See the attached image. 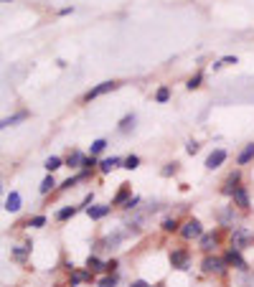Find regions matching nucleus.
<instances>
[{
	"mask_svg": "<svg viewBox=\"0 0 254 287\" xmlns=\"http://www.w3.org/2000/svg\"><path fill=\"white\" fill-rule=\"evenodd\" d=\"M221 66H224V64H221V58H219V61H214V64H211V69H214V71H219Z\"/></svg>",
	"mask_w": 254,
	"mask_h": 287,
	"instance_id": "obj_42",
	"label": "nucleus"
},
{
	"mask_svg": "<svg viewBox=\"0 0 254 287\" xmlns=\"http://www.w3.org/2000/svg\"><path fill=\"white\" fill-rule=\"evenodd\" d=\"M178 171H181V163H178V160H170V163H166V165L160 168V175H163V178H173Z\"/></svg>",
	"mask_w": 254,
	"mask_h": 287,
	"instance_id": "obj_28",
	"label": "nucleus"
},
{
	"mask_svg": "<svg viewBox=\"0 0 254 287\" xmlns=\"http://www.w3.org/2000/svg\"><path fill=\"white\" fill-rule=\"evenodd\" d=\"M127 239V231L125 229H114V231H110V234H104L102 239H97V244H94V252H102V249H117L122 241Z\"/></svg>",
	"mask_w": 254,
	"mask_h": 287,
	"instance_id": "obj_3",
	"label": "nucleus"
},
{
	"mask_svg": "<svg viewBox=\"0 0 254 287\" xmlns=\"http://www.w3.org/2000/svg\"><path fill=\"white\" fill-rule=\"evenodd\" d=\"M198 150H201V145H198L196 140H188V143H186V153H188V155H196Z\"/></svg>",
	"mask_w": 254,
	"mask_h": 287,
	"instance_id": "obj_38",
	"label": "nucleus"
},
{
	"mask_svg": "<svg viewBox=\"0 0 254 287\" xmlns=\"http://www.w3.org/2000/svg\"><path fill=\"white\" fill-rule=\"evenodd\" d=\"M56 186H58V183H56V178H54V173H49L46 178H43V180H41V186H38V193H41V196H49V193H51V191H54Z\"/></svg>",
	"mask_w": 254,
	"mask_h": 287,
	"instance_id": "obj_27",
	"label": "nucleus"
},
{
	"mask_svg": "<svg viewBox=\"0 0 254 287\" xmlns=\"http://www.w3.org/2000/svg\"><path fill=\"white\" fill-rule=\"evenodd\" d=\"M226 158H229V153L224 147H216V150H211V153H208V158H206V168L208 171H216V168H221L224 163H226Z\"/></svg>",
	"mask_w": 254,
	"mask_h": 287,
	"instance_id": "obj_13",
	"label": "nucleus"
},
{
	"mask_svg": "<svg viewBox=\"0 0 254 287\" xmlns=\"http://www.w3.org/2000/svg\"><path fill=\"white\" fill-rule=\"evenodd\" d=\"M122 160H125V158H117V155L102 158V160H99V173L107 175V173H112V171H117V168H122Z\"/></svg>",
	"mask_w": 254,
	"mask_h": 287,
	"instance_id": "obj_18",
	"label": "nucleus"
},
{
	"mask_svg": "<svg viewBox=\"0 0 254 287\" xmlns=\"http://www.w3.org/2000/svg\"><path fill=\"white\" fill-rule=\"evenodd\" d=\"M69 13H74V8H71V5H66V8H61V10H58V16H69Z\"/></svg>",
	"mask_w": 254,
	"mask_h": 287,
	"instance_id": "obj_41",
	"label": "nucleus"
},
{
	"mask_svg": "<svg viewBox=\"0 0 254 287\" xmlns=\"http://www.w3.org/2000/svg\"><path fill=\"white\" fill-rule=\"evenodd\" d=\"M92 282H97V277H94L92 269H86V267H74V269H69V287L92 285Z\"/></svg>",
	"mask_w": 254,
	"mask_h": 287,
	"instance_id": "obj_6",
	"label": "nucleus"
},
{
	"mask_svg": "<svg viewBox=\"0 0 254 287\" xmlns=\"http://www.w3.org/2000/svg\"><path fill=\"white\" fill-rule=\"evenodd\" d=\"M135 122H138V115H135V112H127V115L117 122V132H119V135H127L132 127H135Z\"/></svg>",
	"mask_w": 254,
	"mask_h": 287,
	"instance_id": "obj_21",
	"label": "nucleus"
},
{
	"mask_svg": "<svg viewBox=\"0 0 254 287\" xmlns=\"http://www.w3.org/2000/svg\"><path fill=\"white\" fill-rule=\"evenodd\" d=\"M224 259H226V264H229V269H236V272H249V262L244 259V254L239 252V249H234V247H229L226 252L221 254Z\"/></svg>",
	"mask_w": 254,
	"mask_h": 287,
	"instance_id": "obj_8",
	"label": "nucleus"
},
{
	"mask_svg": "<svg viewBox=\"0 0 254 287\" xmlns=\"http://www.w3.org/2000/svg\"><path fill=\"white\" fill-rule=\"evenodd\" d=\"M203 84V71H196V74H193V77L186 82V89H188V92H193V89H198Z\"/></svg>",
	"mask_w": 254,
	"mask_h": 287,
	"instance_id": "obj_33",
	"label": "nucleus"
},
{
	"mask_svg": "<svg viewBox=\"0 0 254 287\" xmlns=\"http://www.w3.org/2000/svg\"><path fill=\"white\" fill-rule=\"evenodd\" d=\"M168 99H170V86H166V84L158 86V92H155V102H158V104H166Z\"/></svg>",
	"mask_w": 254,
	"mask_h": 287,
	"instance_id": "obj_34",
	"label": "nucleus"
},
{
	"mask_svg": "<svg viewBox=\"0 0 254 287\" xmlns=\"http://www.w3.org/2000/svg\"><path fill=\"white\" fill-rule=\"evenodd\" d=\"M82 171H89V173L99 171V158H94V155H86V158H84V163H82Z\"/></svg>",
	"mask_w": 254,
	"mask_h": 287,
	"instance_id": "obj_32",
	"label": "nucleus"
},
{
	"mask_svg": "<svg viewBox=\"0 0 254 287\" xmlns=\"http://www.w3.org/2000/svg\"><path fill=\"white\" fill-rule=\"evenodd\" d=\"M231 206H236L239 211H249L252 201H249V188H247V186H239V188L234 191V196H231Z\"/></svg>",
	"mask_w": 254,
	"mask_h": 287,
	"instance_id": "obj_14",
	"label": "nucleus"
},
{
	"mask_svg": "<svg viewBox=\"0 0 254 287\" xmlns=\"http://www.w3.org/2000/svg\"><path fill=\"white\" fill-rule=\"evenodd\" d=\"M104 264H107V262L99 259L97 254H89V257H86V262H84V267H86V269H92L94 275H104Z\"/></svg>",
	"mask_w": 254,
	"mask_h": 287,
	"instance_id": "obj_23",
	"label": "nucleus"
},
{
	"mask_svg": "<svg viewBox=\"0 0 254 287\" xmlns=\"http://www.w3.org/2000/svg\"><path fill=\"white\" fill-rule=\"evenodd\" d=\"M181 221H178L175 216H168V219H163V224H160V231L163 234H178V231H181Z\"/></svg>",
	"mask_w": 254,
	"mask_h": 287,
	"instance_id": "obj_25",
	"label": "nucleus"
},
{
	"mask_svg": "<svg viewBox=\"0 0 254 287\" xmlns=\"http://www.w3.org/2000/svg\"><path fill=\"white\" fill-rule=\"evenodd\" d=\"M219 241H221V231L219 229H211V231H206L201 239H198V249L203 254H214V249L219 247Z\"/></svg>",
	"mask_w": 254,
	"mask_h": 287,
	"instance_id": "obj_10",
	"label": "nucleus"
},
{
	"mask_svg": "<svg viewBox=\"0 0 254 287\" xmlns=\"http://www.w3.org/2000/svg\"><path fill=\"white\" fill-rule=\"evenodd\" d=\"M46 216L43 214H36V216H28V221H26V226H31V229H43V226H46Z\"/></svg>",
	"mask_w": 254,
	"mask_h": 287,
	"instance_id": "obj_31",
	"label": "nucleus"
},
{
	"mask_svg": "<svg viewBox=\"0 0 254 287\" xmlns=\"http://www.w3.org/2000/svg\"><path fill=\"white\" fill-rule=\"evenodd\" d=\"M21 206H23L21 193H18V191H10V193H8V199H5V211H8V214H18Z\"/></svg>",
	"mask_w": 254,
	"mask_h": 287,
	"instance_id": "obj_20",
	"label": "nucleus"
},
{
	"mask_svg": "<svg viewBox=\"0 0 254 287\" xmlns=\"http://www.w3.org/2000/svg\"><path fill=\"white\" fill-rule=\"evenodd\" d=\"M229 244L239 252H244L249 247H254V231L247 229V226H234L231 234H229Z\"/></svg>",
	"mask_w": 254,
	"mask_h": 287,
	"instance_id": "obj_2",
	"label": "nucleus"
},
{
	"mask_svg": "<svg viewBox=\"0 0 254 287\" xmlns=\"http://www.w3.org/2000/svg\"><path fill=\"white\" fill-rule=\"evenodd\" d=\"M112 203H92L89 208H84V214L92 219V221H102V219H107L110 214H112Z\"/></svg>",
	"mask_w": 254,
	"mask_h": 287,
	"instance_id": "obj_11",
	"label": "nucleus"
},
{
	"mask_svg": "<svg viewBox=\"0 0 254 287\" xmlns=\"http://www.w3.org/2000/svg\"><path fill=\"white\" fill-rule=\"evenodd\" d=\"M84 158H86V155L82 153L79 147H71V150H69V155L64 158V163H66V168H71V171H82Z\"/></svg>",
	"mask_w": 254,
	"mask_h": 287,
	"instance_id": "obj_17",
	"label": "nucleus"
},
{
	"mask_svg": "<svg viewBox=\"0 0 254 287\" xmlns=\"http://www.w3.org/2000/svg\"><path fill=\"white\" fill-rule=\"evenodd\" d=\"M130 199H132V186H130V183H119V188H117V193L112 196V201H110V203H112L114 208H117V206L122 208Z\"/></svg>",
	"mask_w": 254,
	"mask_h": 287,
	"instance_id": "obj_16",
	"label": "nucleus"
},
{
	"mask_svg": "<svg viewBox=\"0 0 254 287\" xmlns=\"http://www.w3.org/2000/svg\"><path fill=\"white\" fill-rule=\"evenodd\" d=\"M140 201H142L140 196H132V199H130L122 208H125V211H138V208H140Z\"/></svg>",
	"mask_w": 254,
	"mask_h": 287,
	"instance_id": "obj_37",
	"label": "nucleus"
},
{
	"mask_svg": "<svg viewBox=\"0 0 254 287\" xmlns=\"http://www.w3.org/2000/svg\"><path fill=\"white\" fill-rule=\"evenodd\" d=\"M31 249H33V241L31 239H28L26 244H21V247H10V259L18 262V264H26V259L31 257Z\"/></svg>",
	"mask_w": 254,
	"mask_h": 287,
	"instance_id": "obj_15",
	"label": "nucleus"
},
{
	"mask_svg": "<svg viewBox=\"0 0 254 287\" xmlns=\"http://www.w3.org/2000/svg\"><path fill=\"white\" fill-rule=\"evenodd\" d=\"M3 3H10V0H3Z\"/></svg>",
	"mask_w": 254,
	"mask_h": 287,
	"instance_id": "obj_44",
	"label": "nucleus"
},
{
	"mask_svg": "<svg viewBox=\"0 0 254 287\" xmlns=\"http://www.w3.org/2000/svg\"><path fill=\"white\" fill-rule=\"evenodd\" d=\"M168 262H170V267H173V269H178V272H186V269H191V249H188V247L170 249V254H168Z\"/></svg>",
	"mask_w": 254,
	"mask_h": 287,
	"instance_id": "obj_4",
	"label": "nucleus"
},
{
	"mask_svg": "<svg viewBox=\"0 0 254 287\" xmlns=\"http://www.w3.org/2000/svg\"><path fill=\"white\" fill-rule=\"evenodd\" d=\"M201 269H203V275H214V277H224L229 272V264L224 257L219 254H206L203 259H201Z\"/></svg>",
	"mask_w": 254,
	"mask_h": 287,
	"instance_id": "obj_1",
	"label": "nucleus"
},
{
	"mask_svg": "<svg viewBox=\"0 0 254 287\" xmlns=\"http://www.w3.org/2000/svg\"><path fill=\"white\" fill-rule=\"evenodd\" d=\"M82 211V206H64V208H58L56 214H54V219L56 221H69V219H74Z\"/></svg>",
	"mask_w": 254,
	"mask_h": 287,
	"instance_id": "obj_24",
	"label": "nucleus"
},
{
	"mask_svg": "<svg viewBox=\"0 0 254 287\" xmlns=\"http://www.w3.org/2000/svg\"><path fill=\"white\" fill-rule=\"evenodd\" d=\"M28 117H31V112H28V110H21V112L10 115V117H3V122H0V127H3V130H8V127H16L18 122H26Z\"/></svg>",
	"mask_w": 254,
	"mask_h": 287,
	"instance_id": "obj_19",
	"label": "nucleus"
},
{
	"mask_svg": "<svg viewBox=\"0 0 254 287\" xmlns=\"http://www.w3.org/2000/svg\"><path fill=\"white\" fill-rule=\"evenodd\" d=\"M130 287H150V282H145V280H135V282H130Z\"/></svg>",
	"mask_w": 254,
	"mask_h": 287,
	"instance_id": "obj_40",
	"label": "nucleus"
},
{
	"mask_svg": "<svg viewBox=\"0 0 254 287\" xmlns=\"http://www.w3.org/2000/svg\"><path fill=\"white\" fill-rule=\"evenodd\" d=\"M254 160V143H247L242 150H239V155H236V165H249Z\"/></svg>",
	"mask_w": 254,
	"mask_h": 287,
	"instance_id": "obj_22",
	"label": "nucleus"
},
{
	"mask_svg": "<svg viewBox=\"0 0 254 287\" xmlns=\"http://www.w3.org/2000/svg\"><path fill=\"white\" fill-rule=\"evenodd\" d=\"M206 231H203V224L198 221V219H188V221H183V226H181V231H178V236H181L183 241H193V239H201Z\"/></svg>",
	"mask_w": 254,
	"mask_h": 287,
	"instance_id": "obj_5",
	"label": "nucleus"
},
{
	"mask_svg": "<svg viewBox=\"0 0 254 287\" xmlns=\"http://www.w3.org/2000/svg\"><path fill=\"white\" fill-rule=\"evenodd\" d=\"M117 267H119V259H117V257H112V259H107V264H104V275H114Z\"/></svg>",
	"mask_w": 254,
	"mask_h": 287,
	"instance_id": "obj_36",
	"label": "nucleus"
},
{
	"mask_svg": "<svg viewBox=\"0 0 254 287\" xmlns=\"http://www.w3.org/2000/svg\"><path fill=\"white\" fill-rule=\"evenodd\" d=\"M122 168H125V171H138V168H140V155H127V158L122 160Z\"/></svg>",
	"mask_w": 254,
	"mask_h": 287,
	"instance_id": "obj_35",
	"label": "nucleus"
},
{
	"mask_svg": "<svg viewBox=\"0 0 254 287\" xmlns=\"http://www.w3.org/2000/svg\"><path fill=\"white\" fill-rule=\"evenodd\" d=\"M119 285V275L114 272V275H102L97 280V287H117Z\"/></svg>",
	"mask_w": 254,
	"mask_h": 287,
	"instance_id": "obj_29",
	"label": "nucleus"
},
{
	"mask_svg": "<svg viewBox=\"0 0 254 287\" xmlns=\"http://www.w3.org/2000/svg\"><path fill=\"white\" fill-rule=\"evenodd\" d=\"M104 150H107V140L104 138H99V140H94L92 143V147H89V155H94V158H99Z\"/></svg>",
	"mask_w": 254,
	"mask_h": 287,
	"instance_id": "obj_30",
	"label": "nucleus"
},
{
	"mask_svg": "<svg viewBox=\"0 0 254 287\" xmlns=\"http://www.w3.org/2000/svg\"><path fill=\"white\" fill-rule=\"evenodd\" d=\"M216 221H219V226H224V229H234V224L239 221V208L236 206H224V208H219L216 211ZM239 226V224H236Z\"/></svg>",
	"mask_w": 254,
	"mask_h": 287,
	"instance_id": "obj_9",
	"label": "nucleus"
},
{
	"mask_svg": "<svg viewBox=\"0 0 254 287\" xmlns=\"http://www.w3.org/2000/svg\"><path fill=\"white\" fill-rule=\"evenodd\" d=\"M221 64H224V66H226V64H239V58H236V56H224Z\"/></svg>",
	"mask_w": 254,
	"mask_h": 287,
	"instance_id": "obj_39",
	"label": "nucleus"
},
{
	"mask_svg": "<svg viewBox=\"0 0 254 287\" xmlns=\"http://www.w3.org/2000/svg\"><path fill=\"white\" fill-rule=\"evenodd\" d=\"M239 186H242V171L236 168V171H231V173L226 175V180L221 183V193H224V196H229V199H231L234 191H236Z\"/></svg>",
	"mask_w": 254,
	"mask_h": 287,
	"instance_id": "obj_12",
	"label": "nucleus"
},
{
	"mask_svg": "<svg viewBox=\"0 0 254 287\" xmlns=\"http://www.w3.org/2000/svg\"><path fill=\"white\" fill-rule=\"evenodd\" d=\"M114 89H119V82H114V79H110V82H102V84H97V86L89 89V92L82 97V102H84V104H89L92 99H99V97H104V94L114 92Z\"/></svg>",
	"mask_w": 254,
	"mask_h": 287,
	"instance_id": "obj_7",
	"label": "nucleus"
},
{
	"mask_svg": "<svg viewBox=\"0 0 254 287\" xmlns=\"http://www.w3.org/2000/svg\"><path fill=\"white\" fill-rule=\"evenodd\" d=\"M64 158H58V155H49L46 160H43V168H46V173H56L58 168H64Z\"/></svg>",
	"mask_w": 254,
	"mask_h": 287,
	"instance_id": "obj_26",
	"label": "nucleus"
},
{
	"mask_svg": "<svg viewBox=\"0 0 254 287\" xmlns=\"http://www.w3.org/2000/svg\"><path fill=\"white\" fill-rule=\"evenodd\" d=\"M150 287H166V282L160 280V282H155V285H150Z\"/></svg>",
	"mask_w": 254,
	"mask_h": 287,
	"instance_id": "obj_43",
	"label": "nucleus"
}]
</instances>
